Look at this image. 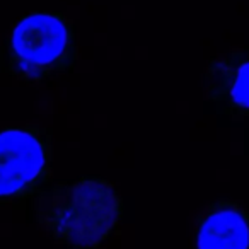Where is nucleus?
I'll return each mask as SVG.
<instances>
[{
	"label": "nucleus",
	"instance_id": "obj_1",
	"mask_svg": "<svg viewBox=\"0 0 249 249\" xmlns=\"http://www.w3.org/2000/svg\"><path fill=\"white\" fill-rule=\"evenodd\" d=\"M35 213L53 241L70 249H96L118 225L121 200L107 181L80 178L39 191Z\"/></svg>",
	"mask_w": 249,
	"mask_h": 249
},
{
	"label": "nucleus",
	"instance_id": "obj_2",
	"mask_svg": "<svg viewBox=\"0 0 249 249\" xmlns=\"http://www.w3.org/2000/svg\"><path fill=\"white\" fill-rule=\"evenodd\" d=\"M75 28L62 14L24 16L5 43V67L22 82H45L75 67Z\"/></svg>",
	"mask_w": 249,
	"mask_h": 249
},
{
	"label": "nucleus",
	"instance_id": "obj_3",
	"mask_svg": "<svg viewBox=\"0 0 249 249\" xmlns=\"http://www.w3.org/2000/svg\"><path fill=\"white\" fill-rule=\"evenodd\" d=\"M50 176V130L39 126L0 130V205L38 195Z\"/></svg>",
	"mask_w": 249,
	"mask_h": 249
},
{
	"label": "nucleus",
	"instance_id": "obj_4",
	"mask_svg": "<svg viewBox=\"0 0 249 249\" xmlns=\"http://www.w3.org/2000/svg\"><path fill=\"white\" fill-rule=\"evenodd\" d=\"M205 92L222 113L249 116V53L234 50L224 58L208 62Z\"/></svg>",
	"mask_w": 249,
	"mask_h": 249
},
{
	"label": "nucleus",
	"instance_id": "obj_5",
	"mask_svg": "<svg viewBox=\"0 0 249 249\" xmlns=\"http://www.w3.org/2000/svg\"><path fill=\"white\" fill-rule=\"evenodd\" d=\"M195 249H249V212L234 201H215L200 215Z\"/></svg>",
	"mask_w": 249,
	"mask_h": 249
}]
</instances>
